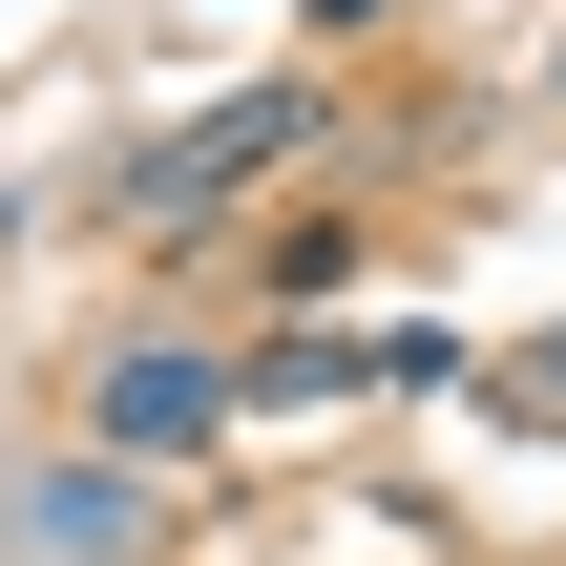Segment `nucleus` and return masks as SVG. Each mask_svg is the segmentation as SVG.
Returning <instances> with one entry per match:
<instances>
[{"label":"nucleus","mask_w":566,"mask_h":566,"mask_svg":"<svg viewBox=\"0 0 566 566\" xmlns=\"http://www.w3.org/2000/svg\"><path fill=\"white\" fill-rule=\"evenodd\" d=\"M315 126H336L315 84H231V105H189L168 147H126V231H147V252H189V231H210L231 189H273V168H294Z\"/></svg>","instance_id":"nucleus-1"},{"label":"nucleus","mask_w":566,"mask_h":566,"mask_svg":"<svg viewBox=\"0 0 566 566\" xmlns=\"http://www.w3.org/2000/svg\"><path fill=\"white\" fill-rule=\"evenodd\" d=\"M231 399H252V378H210V357H105V399H84V420H105L126 462H189Z\"/></svg>","instance_id":"nucleus-2"},{"label":"nucleus","mask_w":566,"mask_h":566,"mask_svg":"<svg viewBox=\"0 0 566 566\" xmlns=\"http://www.w3.org/2000/svg\"><path fill=\"white\" fill-rule=\"evenodd\" d=\"M504 420H566V336H525V357H504Z\"/></svg>","instance_id":"nucleus-3"},{"label":"nucleus","mask_w":566,"mask_h":566,"mask_svg":"<svg viewBox=\"0 0 566 566\" xmlns=\"http://www.w3.org/2000/svg\"><path fill=\"white\" fill-rule=\"evenodd\" d=\"M315 21H378V0H315Z\"/></svg>","instance_id":"nucleus-4"}]
</instances>
